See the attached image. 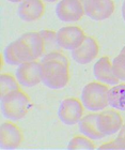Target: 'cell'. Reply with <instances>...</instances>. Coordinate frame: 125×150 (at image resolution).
<instances>
[{"mask_svg":"<svg viewBox=\"0 0 125 150\" xmlns=\"http://www.w3.org/2000/svg\"><path fill=\"white\" fill-rule=\"evenodd\" d=\"M46 53L45 43L40 32L30 31L22 35L4 48L2 56L6 63L19 66L22 63L39 60Z\"/></svg>","mask_w":125,"mask_h":150,"instance_id":"6da1fadb","label":"cell"},{"mask_svg":"<svg viewBox=\"0 0 125 150\" xmlns=\"http://www.w3.org/2000/svg\"><path fill=\"white\" fill-rule=\"evenodd\" d=\"M0 103L2 115L12 121L25 118L32 107L30 97L22 89L0 98Z\"/></svg>","mask_w":125,"mask_h":150,"instance_id":"7a4b0ae2","label":"cell"},{"mask_svg":"<svg viewBox=\"0 0 125 150\" xmlns=\"http://www.w3.org/2000/svg\"><path fill=\"white\" fill-rule=\"evenodd\" d=\"M43 83L47 88L53 90L63 89L70 81V64L56 60H48L42 62Z\"/></svg>","mask_w":125,"mask_h":150,"instance_id":"3957f363","label":"cell"},{"mask_svg":"<svg viewBox=\"0 0 125 150\" xmlns=\"http://www.w3.org/2000/svg\"><path fill=\"white\" fill-rule=\"evenodd\" d=\"M108 85L98 81L88 83L81 91L80 100L86 110L90 112H100L108 105Z\"/></svg>","mask_w":125,"mask_h":150,"instance_id":"277c9868","label":"cell"},{"mask_svg":"<svg viewBox=\"0 0 125 150\" xmlns=\"http://www.w3.org/2000/svg\"><path fill=\"white\" fill-rule=\"evenodd\" d=\"M84 106L78 98H66L60 103L58 117L66 125H75L84 116Z\"/></svg>","mask_w":125,"mask_h":150,"instance_id":"5b68a950","label":"cell"},{"mask_svg":"<svg viewBox=\"0 0 125 150\" xmlns=\"http://www.w3.org/2000/svg\"><path fill=\"white\" fill-rule=\"evenodd\" d=\"M15 76L22 87H34L42 83V62L40 60H34L19 64L16 68Z\"/></svg>","mask_w":125,"mask_h":150,"instance_id":"8992f818","label":"cell"},{"mask_svg":"<svg viewBox=\"0 0 125 150\" xmlns=\"http://www.w3.org/2000/svg\"><path fill=\"white\" fill-rule=\"evenodd\" d=\"M86 37L79 26H64L57 31V43L60 48L74 50L84 42Z\"/></svg>","mask_w":125,"mask_h":150,"instance_id":"52a82bcc","label":"cell"},{"mask_svg":"<svg viewBox=\"0 0 125 150\" xmlns=\"http://www.w3.org/2000/svg\"><path fill=\"white\" fill-rule=\"evenodd\" d=\"M98 128L100 132L106 136H110L118 133L123 127V117L120 110L112 107L105 108L98 112Z\"/></svg>","mask_w":125,"mask_h":150,"instance_id":"ba28073f","label":"cell"},{"mask_svg":"<svg viewBox=\"0 0 125 150\" xmlns=\"http://www.w3.org/2000/svg\"><path fill=\"white\" fill-rule=\"evenodd\" d=\"M24 142L22 130L13 121H6L0 127V146L1 149H17Z\"/></svg>","mask_w":125,"mask_h":150,"instance_id":"9c48e42d","label":"cell"},{"mask_svg":"<svg viewBox=\"0 0 125 150\" xmlns=\"http://www.w3.org/2000/svg\"><path fill=\"white\" fill-rule=\"evenodd\" d=\"M56 14L64 23H76L86 15V12L79 0H60L56 6Z\"/></svg>","mask_w":125,"mask_h":150,"instance_id":"30bf717a","label":"cell"},{"mask_svg":"<svg viewBox=\"0 0 125 150\" xmlns=\"http://www.w3.org/2000/svg\"><path fill=\"white\" fill-rule=\"evenodd\" d=\"M84 8L88 17L96 22H102L112 15L116 4L113 0H87Z\"/></svg>","mask_w":125,"mask_h":150,"instance_id":"8fae6325","label":"cell"},{"mask_svg":"<svg viewBox=\"0 0 125 150\" xmlns=\"http://www.w3.org/2000/svg\"><path fill=\"white\" fill-rule=\"evenodd\" d=\"M100 53V44L92 35H87L80 45L72 50V58L79 64L92 62Z\"/></svg>","mask_w":125,"mask_h":150,"instance_id":"7c38bea8","label":"cell"},{"mask_svg":"<svg viewBox=\"0 0 125 150\" xmlns=\"http://www.w3.org/2000/svg\"><path fill=\"white\" fill-rule=\"evenodd\" d=\"M93 75L96 81L108 86H113L120 83L113 73L112 61L108 56H102L100 59L96 60L93 66Z\"/></svg>","mask_w":125,"mask_h":150,"instance_id":"4fadbf2b","label":"cell"},{"mask_svg":"<svg viewBox=\"0 0 125 150\" xmlns=\"http://www.w3.org/2000/svg\"><path fill=\"white\" fill-rule=\"evenodd\" d=\"M44 0H22L17 10V14L24 22H35L45 14Z\"/></svg>","mask_w":125,"mask_h":150,"instance_id":"5bb4252c","label":"cell"},{"mask_svg":"<svg viewBox=\"0 0 125 150\" xmlns=\"http://www.w3.org/2000/svg\"><path fill=\"white\" fill-rule=\"evenodd\" d=\"M98 112H92L90 114L84 115L81 118V120L78 122L79 131L81 134L86 135L91 139H102L105 137V135L100 132L98 128Z\"/></svg>","mask_w":125,"mask_h":150,"instance_id":"9a60e30c","label":"cell"},{"mask_svg":"<svg viewBox=\"0 0 125 150\" xmlns=\"http://www.w3.org/2000/svg\"><path fill=\"white\" fill-rule=\"evenodd\" d=\"M108 105L120 112H125V83H119L109 87Z\"/></svg>","mask_w":125,"mask_h":150,"instance_id":"2e32d148","label":"cell"},{"mask_svg":"<svg viewBox=\"0 0 125 150\" xmlns=\"http://www.w3.org/2000/svg\"><path fill=\"white\" fill-rule=\"evenodd\" d=\"M22 86L18 83L15 75L11 73H1L0 74V98L6 94L12 93L14 91L20 90Z\"/></svg>","mask_w":125,"mask_h":150,"instance_id":"e0dca14e","label":"cell"},{"mask_svg":"<svg viewBox=\"0 0 125 150\" xmlns=\"http://www.w3.org/2000/svg\"><path fill=\"white\" fill-rule=\"evenodd\" d=\"M69 150H94L96 149L93 139L86 135H75L67 144Z\"/></svg>","mask_w":125,"mask_h":150,"instance_id":"ac0fdd59","label":"cell"},{"mask_svg":"<svg viewBox=\"0 0 125 150\" xmlns=\"http://www.w3.org/2000/svg\"><path fill=\"white\" fill-rule=\"evenodd\" d=\"M112 69L119 81H125V54L120 53L112 60Z\"/></svg>","mask_w":125,"mask_h":150,"instance_id":"d6986e66","label":"cell"},{"mask_svg":"<svg viewBox=\"0 0 125 150\" xmlns=\"http://www.w3.org/2000/svg\"><path fill=\"white\" fill-rule=\"evenodd\" d=\"M40 35L43 38V41L45 43V48H46V52H51V48L53 47H59L58 43H57V32L53 31V30H41Z\"/></svg>","mask_w":125,"mask_h":150,"instance_id":"ffe728a7","label":"cell"},{"mask_svg":"<svg viewBox=\"0 0 125 150\" xmlns=\"http://www.w3.org/2000/svg\"><path fill=\"white\" fill-rule=\"evenodd\" d=\"M48 60H56V61H61V62L67 63L70 64V61L67 59V57L62 54L59 50H51V52H48L44 55L41 58V62L43 61H48Z\"/></svg>","mask_w":125,"mask_h":150,"instance_id":"44dd1931","label":"cell"},{"mask_svg":"<svg viewBox=\"0 0 125 150\" xmlns=\"http://www.w3.org/2000/svg\"><path fill=\"white\" fill-rule=\"evenodd\" d=\"M116 142L119 146V150H125V125H123L122 128L120 129Z\"/></svg>","mask_w":125,"mask_h":150,"instance_id":"7402d4cb","label":"cell"},{"mask_svg":"<svg viewBox=\"0 0 125 150\" xmlns=\"http://www.w3.org/2000/svg\"><path fill=\"white\" fill-rule=\"evenodd\" d=\"M97 149L98 150H119V146L117 144L116 139H113V141H111V142L102 144Z\"/></svg>","mask_w":125,"mask_h":150,"instance_id":"603a6c76","label":"cell"},{"mask_svg":"<svg viewBox=\"0 0 125 150\" xmlns=\"http://www.w3.org/2000/svg\"><path fill=\"white\" fill-rule=\"evenodd\" d=\"M122 16H123V19H124V22H125V0L123 1V4H122Z\"/></svg>","mask_w":125,"mask_h":150,"instance_id":"cb8c5ba5","label":"cell"},{"mask_svg":"<svg viewBox=\"0 0 125 150\" xmlns=\"http://www.w3.org/2000/svg\"><path fill=\"white\" fill-rule=\"evenodd\" d=\"M44 1H46V2H49V3H55V2H59L60 0H44Z\"/></svg>","mask_w":125,"mask_h":150,"instance_id":"d4e9b609","label":"cell"},{"mask_svg":"<svg viewBox=\"0 0 125 150\" xmlns=\"http://www.w3.org/2000/svg\"><path fill=\"white\" fill-rule=\"evenodd\" d=\"M10 2H13V3H16V2H22V0H8Z\"/></svg>","mask_w":125,"mask_h":150,"instance_id":"484cf974","label":"cell"},{"mask_svg":"<svg viewBox=\"0 0 125 150\" xmlns=\"http://www.w3.org/2000/svg\"><path fill=\"white\" fill-rule=\"evenodd\" d=\"M121 53H122V54H125V46L122 48V50H121Z\"/></svg>","mask_w":125,"mask_h":150,"instance_id":"4316f807","label":"cell"},{"mask_svg":"<svg viewBox=\"0 0 125 150\" xmlns=\"http://www.w3.org/2000/svg\"><path fill=\"white\" fill-rule=\"evenodd\" d=\"M79 1H80V2H81L82 4H84V2H86V1H87V0H79Z\"/></svg>","mask_w":125,"mask_h":150,"instance_id":"83f0119b","label":"cell"}]
</instances>
